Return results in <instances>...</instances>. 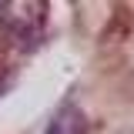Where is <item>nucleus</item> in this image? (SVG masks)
Masks as SVG:
<instances>
[{
    "instance_id": "f257e3e1",
    "label": "nucleus",
    "mask_w": 134,
    "mask_h": 134,
    "mask_svg": "<svg viewBox=\"0 0 134 134\" xmlns=\"http://www.w3.org/2000/svg\"><path fill=\"white\" fill-rule=\"evenodd\" d=\"M47 134H84V114L77 107H60L47 124Z\"/></svg>"
}]
</instances>
